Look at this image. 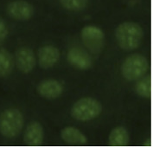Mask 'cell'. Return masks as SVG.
Segmentation results:
<instances>
[{"label":"cell","instance_id":"ac0fdd59","mask_svg":"<svg viewBox=\"0 0 153 148\" xmlns=\"http://www.w3.org/2000/svg\"><path fill=\"white\" fill-rule=\"evenodd\" d=\"M148 143H144V146H148V147H152V140L149 139V140H146Z\"/></svg>","mask_w":153,"mask_h":148},{"label":"cell","instance_id":"ba28073f","mask_svg":"<svg viewBox=\"0 0 153 148\" xmlns=\"http://www.w3.org/2000/svg\"><path fill=\"white\" fill-rule=\"evenodd\" d=\"M68 62L75 68L80 70H87L93 65L92 59L89 54L79 47H73L68 51Z\"/></svg>","mask_w":153,"mask_h":148},{"label":"cell","instance_id":"8992f818","mask_svg":"<svg viewBox=\"0 0 153 148\" xmlns=\"http://www.w3.org/2000/svg\"><path fill=\"white\" fill-rule=\"evenodd\" d=\"M6 11L9 16L16 20L26 21L32 17L35 10L32 4L25 0H15L9 3Z\"/></svg>","mask_w":153,"mask_h":148},{"label":"cell","instance_id":"7a4b0ae2","mask_svg":"<svg viewBox=\"0 0 153 148\" xmlns=\"http://www.w3.org/2000/svg\"><path fill=\"white\" fill-rule=\"evenodd\" d=\"M24 118L16 108H7L0 115V133L9 139L16 137L24 127Z\"/></svg>","mask_w":153,"mask_h":148},{"label":"cell","instance_id":"2e32d148","mask_svg":"<svg viewBox=\"0 0 153 148\" xmlns=\"http://www.w3.org/2000/svg\"><path fill=\"white\" fill-rule=\"evenodd\" d=\"M65 9L72 11L83 10L88 4V0H59Z\"/></svg>","mask_w":153,"mask_h":148},{"label":"cell","instance_id":"5bb4252c","mask_svg":"<svg viewBox=\"0 0 153 148\" xmlns=\"http://www.w3.org/2000/svg\"><path fill=\"white\" fill-rule=\"evenodd\" d=\"M14 68V58L10 52L0 47V77H7Z\"/></svg>","mask_w":153,"mask_h":148},{"label":"cell","instance_id":"30bf717a","mask_svg":"<svg viewBox=\"0 0 153 148\" xmlns=\"http://www.w3.org/2000/svg\"><path fill=\"white\" fill-rule=\"evenodd\" d=\"M60 59V51L53 45L42 46L38 50V62L41 68L46 69L52 68Z\"/></svg>","mask_w":153,"mask_h":148},{"label":"cell","instance_id":"4fadbf2b","mask_svg":"<svg viewBox=\"0 0 153 148\" xmlns=\"http://www.w3.org/2000/svg\"><path fill=\"white\" fill-rule=\"evenodd\" d=\"M130 142V135L124 126H116L111 131L108 137V145L111 147H126Z\"/></svg>","mask_w":153,"mask_h":148},{"label":"cell","instance_id":"3957f363","mask_svg":"<svg viewBox=\"0 0 153 148\" xmlns=\"http://www.w3.org/2000/svg\"><path fill=\"white\" fill-rule=\"evenodd\" d=\"M149 70V62L141 54H132L125 59L121 65V74L130 82L137 81Z\"/></svg>","mask_w":153,"mask_h":148},{"label":"cell","instance_id":"277c9868","mask_svg":"<svg viewBox=\"0 0 153 148\" xmlns=\"http://www.w3.org/2000/svg\"><path fill=\"white\" fill-rule=\"evenodd\" d=\"M102 106L100 102L92 97H83L78 100L71 107V115L79 121H88L100 115Z\"/></svg>","mask_w":153,"mask_h":148},{"label":"cell","instance_id":"5b68a950","mask_svg":"<svg viewBox=\"0 0 153 148\" xmlns=\"http://www.w3.org/2000/svg\"><path fill=\"white\" fill-rule=\"evenodd\" d=\"M81 36L84 45L92 53H100L104 47L105 35L104 32L96 26H85L81 30Z\"/></svg>","mask_w":153,"mask_h":148},{"label":"cell","instance_id":"6da1fadb","mask_svg":"<svg viewBox=\"0 0 153 148\" xmlns=\"http://www.w3.org/2000/svg\"><path fill=\"white\" fill-rule=\"evenodd\" d=\"M115 37L121 49L131 51L140 46L144 37V31L137 23L124 22L116 28Z\"/></svg>","mask_w":153,"mask_h":148},{"label":"cell","instance_id":"e0dca14e","mask_svg":"<svg viewBox=\"0 0 153 148\" xmlns=\"http://www.w3.org/2000/svg\"><path fill=\"white\" fill-rule=\"evenodd\" d=\"M8 36V28L4 21L0 17V44H2Z\"/></svg>","mask_w":153,"mask_h":148},{"label":"cell","instance_id":"52a82bcc","mask_svg":"<svg viewBox=\"0 0 153 148\" xmlns=\"http://www.w3.org/2000/svg\"><path fill=\"white\" fill-rule=\"evenodd\" d=\"M15 60L17 68L24 74H29L36 66L34 51L29 47H21L16 49Z\"/></svg>","mask_w":153,"mask_h":148},{"label":"cell","instance_id":"8fae6325","mask_svg":"<svg viewBox=\"0 0 153 148\" xmlns=\"http://www.w3.org/2000/svg\"><path fill=\"white\" fill-rule=\"evenodd\" d=\"M43 128L38 121H31L27 126L24 134V144L30 147L41 146L43 140Z\"/></svg>","mask_w":153,"mask_h":148},{"label":"cell","instance_id":"9c48e42d","mask_svg":"<svg viewBox=\"0 0 153 148\" xmlns=\"http://www.w3.org/2000/svg\"><path fill=\"white\" fill-rule=\"evenodd\" d=\"M36 90L42 97L48 100H54L62 95L63 87L57 80L45 79L38 83Z\"/></svg>","mask_w":153,"mask_h":148},{"label":"cell","instance_id":"7c38bea8","mask_svg":"<svg viewBox=\"0 0 153 148\" xmlns=\"http://www.w3.org/2000/svg\"><path fill=\"white\" fill-rule=\"evenodd\" d=\"M61 137L66 143L74 146H84L88 144L87 137L79 129L74 126H66L61 132Z\"/></svg>","mask_w":153,"mask_h":148},{"label":"cell","instance_id":"9a60e30c","mask_svg":"<svg viewBox=\"0 0 153 148\" xmlns=\"http://www.w3.org/2000/svg\"><path fill=\"white\" fill-rule=\"evenodd\" d=\"M135 85V92L143 98L150 99L152 97V76L146 74L137 79Z\"/></svg>","mask_w":153,"mask_h":148}]
</instances>
